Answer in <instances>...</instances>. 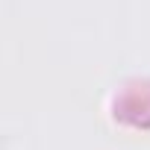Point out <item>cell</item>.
<instances>
[{"mask_svg":"<svg viewBox=\"0 0 150 150\" xmlns=\"http://www.w3.org/2000/svg\"><path fill=\"white\" fill-rule=\"evenodd\" d=\"M112 115L127 127H150V77H132L112 94Z\"/></svg>","mask_w":150,"mask_h":150,"instance_id":"obj_1","label":"cell"}]
</instances>
